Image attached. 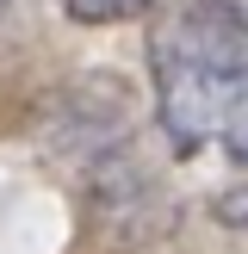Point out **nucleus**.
<instances>
[{
  "label": "nucleus",
  "mask_w": 248,
  "mask_h": 254,
  "mask_svg": "<svg viewBox=\"0 0 248 254\" xmlns=\"http://www.w3.org/2000/svg\"><path fill=\"white\" fill-rule=\"evenodd\" d=\"M217 217H223V223H236V230H248V180H242V186H230V192H217Z\"/></svg>",
  "instance_id": "7ed1b4c3"
},
{
  "label": "nucleus",
  "mask_w": 248,
  "mask_h": 254,
  "mask_svg": "<svg viewBox=\"0 0 248 254\" xmlns=\"http://www.w3.org/2000/svg\"><path fill=\"white\" fill-rule=\"evenodd\" d=\"M81 25H118V19H143L149 0H62Z\"/></svg>",
  "instance_id": "f03ea898"
},
{
  "label": "nucleus",
  "mask_w": 248,
  "mask_h": 254,
  "mask_svg": "<svg viewBox=\"0 0 248 254\" xmlns=\"http://www.w3.org/2000/svg\"><path fill=\"white\" fill-rule=\"evenodd\" d=\"M155 118L174 149L248 155V6L180 0L149 31Z\"/></svg>",
  "instance_id": "f257e3e1"
}]
</instances>
